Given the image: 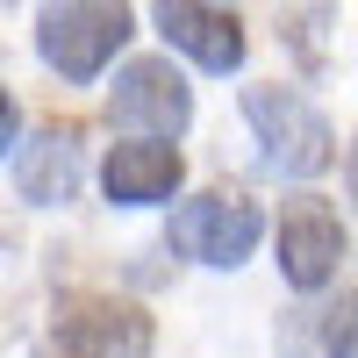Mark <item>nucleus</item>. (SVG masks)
Wrapping results in <instances>:
<instances>
[{"label":"nucleus","mask_w":358,"mask_h":358,"mask_svg":"<svg viewBox=\"0 0 358 358\" xmlns=\"http://www.w3.org/2000/svg\"><path fill=\"white\" fill-rule=\"evenodd\" d=\"M136 36V15H129V0H50L43 8V29H36V50H43V65L57 79H101L115 65V50H122Z\"/></svg>","instance_id":"obj_1"},{"label":"nucleus","mask_w":358,"mask_h":358,"mask_svg":"<svg viewBox=\"0 0 358 358\" xmlns=\"http://www.w3.org/2000/svg\"><path fill=\"white\" fill-rule=\"evenodd\" d=\"M244 122L265 143V165L287 172V179H315L337 158V136L322 122V108L308 94H294V86H251L244 94Z\"/></svg>","instance_id":"obj_2"},{"label":"nucleus","mask_w":358,"mask_h":358,"mask_svg":"<svg viewBox=\"0 0 358 358\" xmlns=\"http://www.w3.org/2000/svg\"><path fill=\"white\" fill-rule=\"evenodd\" d=\"M43 358H151V315L108 294H72L50 315Z\"/></svg>","instance_id":"obj_3"},{"label":"nucleus","mask_w":358,"mask_h":358,"mask_svg":"<svg viewBox=\"0 0 358 358\" xmlns=\"http://www.w3.org/2000/svg\"><path fill=\"white\" fill-rule=\"evenodd\" d=\"M258 236H265V215L244 194H194V201L172 208V251L201 258V265H222V273L258 251Z\"/></svg>","instance_id":"obj_4"},{"label":"nucleus","mask_w":358,"mask_h":358,"mask_svg":"<svg viewBox=\"0 0 358 358\" xmlns=\"http://www.w3.org/2000/svg\"><path fill=\"white\" fill-rule=\"evenodd\" d=\"M108 115L122 129H143V136H179L194 122V86L172 72V57H129V65L115 72Z\"/></svg>","instance_id":"obj_5"},{"label":"nucleus","mask_w":358,"mask_h":358,"mask_svg":"<svg viewBox=\"0 0 358 358\" xmlns=\"http://www.w3.org/2000/svg\"><path fill=\"white\" fill-rule=\"evenodd\" d=\"M337 265H344L337 208L330 201H287V215H280V273H287V287L315 294V287L337 280Z\"/></svg>","instance_id":"obj_6"},{"label":"nucleus","mask_w":358,"mask_h":358,"mask_svg":"<svg viewBox=\"0 0 358 358\" xmlns=\"http://www.w3.org/2000/svg\"><path fill=\"white\" fill-rule=\"evenodd\" d=\"M151 22L172 50H187L201 72H236L244 65V22L208 8V0H151Z\"/></svg>","instance_id":"obj_7"},{"label":"nucleus","mask_w":358,"mask_h":358,"mask_svg":"<svg viewBox=\"0 0 358 358\" xmlns=\"http://www.w3.org/2000/svg\"><path fill=\"white\" fill-rule=\"evenodd\" d=\"M179 179H187V165H179L172 143L143 136V143H115L108 165H101V187L115 208H151V201H172Z\"/></svg>","instance_id":"obj_8"},{"label":"nucleus","mask_w":358,"mask_h":358,"mask_svg":"<svg viewBox=\"0 0 358 358\" xmlns=\"http://www.w3.org/2000/svg\"><path fill=\"white\" fill-rule=\"evenodd\" d=\"M15 187H22V201H36V208L72 201L79 194V129L72 122L36 129L22 143V158H15Z\"/></svg>","instance_id":"obj_9"},{"label":"nucleus","mask_w":358,"mask_h":358,"mask_svg":"<svg viewBox=\"0 0 358 358\" xmlns=\"http://www.w3.org/2000/svg\"><path fill=\"white\" fill-rule=\"evenodd\" d=\"M322 351L330 358H358V294H344V301L322 315Z\"/></svg>","instance_id":"obj_10"},{"label":"nucleus","mask_w":358,"mask_h":358,"mask_svg":"<svg viewBox=\"0 0 358 358\" xmlns=\"http://www.w3.org/2000/svg\"><path fill=\"white\" fill-rule=\"evenodd\" d=\"M15 129H22V108H15V94H8V86H0V151L15 143Z\"/></svg>","instance_id":"obj_11"},{"label":"nucleus","mask_w":358,"mask_h":358,"mask_svg":"<svg viewBox=\"0 0 358 358\" xmlns=\"http://www.w3.org/2000/svg\"><path fill=\"white\" fill-rule=\"evenodd\" d=\"M344 172H351V201H358V143H351V158H344Z\"/></svg>","instance_id":"obj_12"},{"label":"nucleus","mask_w":358,"mask_h":358,"mask_svg":"<svg viewBox=\"0 0 358 358\" xmlns=\"http://www.w3.org/2000/svg\"><path fill=\"white\" fill-rule=\"evenodd\" d=\"M0 8H8V0H0Z\"/></svg>","instance_id":"obj_13"}]
</instances>
